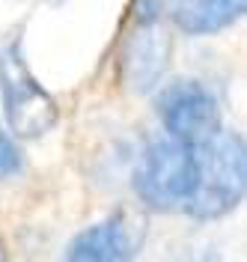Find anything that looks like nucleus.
<instances>
[{"label": "nucleus", "mask_w": 247, "mask_h": 262, "mask_svg": "<svg viewBox=\"0 0 247 262\" xmlns=\"http://www.w3.org/2000/svg\"><path fill=\"white\" fill-rule=\"evenodd\" d=\"M170 57H173V36L164 0H131L119 45V78L125 90L137 96L155 93L164 83Z\"/></svg>", "instance_id": "obj_2"}, {"label": "nucleus", "mask_w": 247, "mask_h": 262, "mask_svg": "<svg viewBox=\"0 0 247 262\" xmlns=\"http://www.w3.org/2000/svg\"><path fill=\"white\" fill-rule=\"evenodd\" d=\"M155 111L164 125V134L185 143H199L220 128V101L212 86L194 78L158 86Z\"/></svg>", "instance_id": "obj_5"}, {"label": "nucleus", "mask_w": 247, "mask_h": 262, "mask_svg": "<svg viewBox=\"0 0 247 262\" xmlns=\"http://www.w3.org/2000/svg\"><path fill=\"white\" fill-rule=\"evenodd\" d=\"M0 104L6 125L18 140H39L60 122V104L30 72L21 39L0 48Z\"/></svg>", "instance_id": "obj_3"}, {"label": "nucleus", "mask_w": 247, "mask_h": 262, "mask_svg": "<svg viewBox=\"0 0 247 262\" xmlns=\"http://www.w3.org/2000/svg\"><path fill=\"white\" fill-rule=\"evenodd\" d=\"M24 173V152L18 137L0 125V182H9Z\"/></svg>", "instance_id": "obj_8"}, {"label": "nucleus", "mask_w": 247, "mask_h": 262, "mask_svg": "<svg viewBox=\"0 0 247 262\" xmlns=\"http://www.w3.org/2000/svg\"><path fill=\"white\" fill-rule=\"evenodd\" d=\"M194 191L185 209L197 221H217L241 206L247 191V146L238 131L220 128L194 143Z\"/></svg>", "instance_id": "obj_1"}, {"label": "nucleus", "mask_w": 247, "mask_h": 262, "mask_svg": "<svg viewBox=\"0 0 247 262\" xmlns=\"http://www.w3.org/2000/svg\"><path fill=\"white\" fill-rule=\"evenodd\" d=\"M194 143L176 140L170 134L152 137L134 164V194L146 209L155 212L185 209L194 191Z\"/></svg>", "instance_id": "obj_4"}, {"label": "nucleus", "mask_w": 247, "mask_h": 262, "mask_svg": "<svg viewBox=\"0 0 247 262\" xmlns=\"http://www.w3.org/2000/svg\"><path fill=\"white\" fill-rule=\"evenodd\" d=\"M167 21L191 39L230 30L247 12V0H164Z\"/></svg>", "instance_id": "obj_7"}, {"label": "nucleus", "mask_w": 247, "mask_h": 262, "mask_svg": "<svg viewBox=\"0 0 247 262\" xmlns=\"http://www.w3.org/2000/svg\"><path fill=\"white\" fill-rule=\"evenodd\" d=\"M3 256H6V253H3V242H0V259H3Z\"/></svg>", "instance_id": "obj_9"}, {"label": "nucleus", "mask_w": 247, "mask_h": 262, "mask_svg": "<svg viewBox=\"0 0 247 262\" xmlns=\"http://www.w3.org/2000/svg\"><path fill=\"white\" fill-rule=\"evenodd\" d=\"M146 227L137 212H119L101 217L99 224L81 229L66 247V259L72 262H125L134 259L143 247Z\"/></svg>", "instance_id": "obj_6"}]
</instances>
